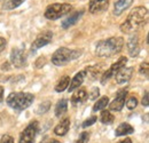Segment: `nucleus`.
<instances>
[{"instance_id": "obj_31", "label": "nucleus", "mask_w": 149, "mask_h": 143, "mask_svg": "<svg viewBox=\"0 0 149 143\" xmlns=\"http://www.w3.org/2000/svg\"><path fill=\"white\" fill-rule=\"evenodd\" d=\"M100 95V90L97 88V87H94L92 92L90 93V99L91 100H96V97Z\"/></svg>"}, {"instance_id": "obj_22", "label": "nucleus", "mask_w": 149, "mask_h": 143, "mask_svg": "<svg viewBox=\"0 0 149 143\" xmlns=\"http://www.w3.org/2000/svg\"><path fill=\"white\" fill-rule=\"evenodd\" d=\"M25 0H6L5 2H3V9H8V10H10V9H15V8H17L19 6H21L23 2H24Z\"/></svg>"}, {"instance_id": "obj_15", "label": "nucleus", "mask_w": 149, "mask_h": 143, "mask_svg": "<svg viewBox=\"0 0 149 143\" xmlns=\"http://www.w3.org/2000/svg\"><path fill=\"white\" fill-rule=\"evenodd\" d=\"M86 99H87V90L84 88H77L76 92L72 94L71 103H72V106H79L83 102H85Z\"/></svg>"}, {"instance_id": "obj_5", "label": "nucleus", "mask_w": 149, "mask_h": 143, "mask_svg": "<svg viewBox=\"0 0 149 143\" xmlns=\"http://www.w3.org/2000/svg\"><path fill=\"white\" fill-rule=\"evenodd\" d=\"M71 10H72V6L70 3H53L46 8L45 17L47 19L55 21L69 14Z\"/></svg>"}, {"instance_id": "obj_20", "label": "nucleus", "mask_w": 149, "mask_h": 143, "mask_svg": "<svg viewBox=\"0 0 149 143\" xmlns=\"http://www.w3.org/2000/svg\"><path fill=\"white\" fill-rule=\"evenodd\" d=\"M68 110V101L65 99H62L60 100L57 103H56L55 107V116L56 117H61L63 116Z\"/></svg>"}, {"instance_id": "obj_30", "label": "nucleus", "mask_w": 149, "mask_h": 143, "mask_svg": "<svg viewBox=\"0 0 149 143\" xmlns=\"http://www.w3.org/2000/svg\"><path fill=\"white\" fill-rule=\"evenodd\" d=\"M0 143H14V139H13L10 135H8V134H5V135L1 137V140H0Z\"/></svg>"}, {"instance_id": "obj_24", "label": "nucleus", "mask_w": 149, "mask_h": 143, "mask_svg": "<svg viewBox=\"0 0 149 143\" xmlns=\"http://www.w3.org/2000/svg\"><path fill=\"white\" fill-rule=\"evenodd\" d=\"M109 103V99L107 96H102L101 99H99L96 101V103L94 104L93 107V111H99V110H103L104 108L108 106Z\"/></svg>"}, {"instance_id": "obj_26", "label": "nucleus", "mask_w": 149, "mask_h": 143, "mask_svg": "<svg viewBox=\"0 0 149 143\" xmlns=\"http://www.w3.org/2000/svg\"><path fill=\"white\" fill-rule=\"evenodd\" d=\"M138 106V99L135 97V95H131L130 97L126 100V107L129 110H133Z\"/></svg>"}, {"instance_id": "obj_36", "label": "nucleus", "mask_w": 149, "mask_h": 143, "mask_svg": "<svg viewBox=\"0 0 149 143\" xmlns=\"http://www.w3.org/2000/svg\"><path fill=\"white\" fill-rule=\"evenodd\" d=\"M2 100H3V87L0 86V103L2 102Z\"/></svg>"}, {"instance_id": "obj_34", "label": "nucleus", "mask_w": 149, "mask_h": 143, "mask_svg": "<svg viewBox=\"0 0 149 143\" xmlns=\"http://www.w3.org/2000/svg\"><path fill=\"white\" fill-rule=\"evenodd\" d=\"M6 46H7V41H6V39L2 38V37H0V53L6 48Z\"/></svg>"}, {"instance_id": "obj_10", "label": "nucleus", "mask_w": 149, "mask_h": 143, "mask_svg": "<svg viewBox=\"0 0 149 143\" xmlns=\"http://www.w3.org/2000/svg\"><path fill=\"white\" fill-rule=\"evenodd\" d=\"M126 95H127V90L126 88H123V90H118V93L116 95V99L110 103L109 109L111 111H120L123 109V107H124Z\"/></svg>"}, {"instance_id": "obj_27", "label": "nucleus", "mask_w": 149, "mask_h": 143, "mask_svg": "<svg viewBox=\"0 0 149 143\" xmlns=\"http://www.w3.org/2000/svg\"><path fill=\"white\" fill-rule=\"evenodd\" d=\"M88 140H90V134H88L87 132H83V133L79 135V137H78V140L76 141V143H87Z\"/></svg>"}, {"instance_id": "obj_32", "label": "nucleus", "mask_w": 149, "mask_h": 143, "mask_svg": "<svg viewBox=\"0 0 149 143\" xmlns=\"http://www.w3.org/2000/svg\"><path fill=\"white\" fill-rule=\"evenodd\" d=\"M45 63H46V58H45L44 56H41V57H39V58L37 60V62H36V67H37V68H41Z\"/></svg>"}, {"instance_id": "obj_6", "label": "nucleus", "mask_w": 149, "mask_h": 143, "mask_svg": "<svg viewBox=\"0 0 149 143\" xmlns=\"http://www.w3.org/2000/svg\"><path fill=\"white\" fill-rule=\"evenodd\" d=\"M38 124L37 120L31 121L29 125L24 128V131L19 135V143H33L36 140V135L38 133Z\"/></svg>"}, {"instance_id": "obj_29", "label": "nucleus", "mask_w": 149, "mask_h": 143, "mask_svg": "<svg viewBox=\"0 0 149 143\" xmlns=\"http://www.w3.org/2000/svg\"><path fill=\"white\" fill-rule=\"evenodd\" d=\"M96 120H97V118H96L95 116H92V117H90L88 119H86V120L83 123V125H81V126H83L84 128H86V127H88V126L93 125Z\"/></svg>"}, {"instance_id": "obj_8", "label": "nucleus", "mask_w": 149, "mask_h": 143, "mask_svg": "<svg viewBox=\"0 0 149 143\" xmlns=\"http://www.w3.org/2000/svg\"><path fill=\"white\" fill-rule=\"evenodd\" d=\"M10 62L16 68H23L26 65V55L22 47H15L12 49Z\"/></svg>"}, {"instance_id": "obj_2", "label": "nucleus", "mask_w": 149, "mask_h": 143, "mask_svg": "<svg viewBox=\"0 0 149 143\" xmlns=\"http://www.w3.org/2000/svg\"><path fill=\"white\" fill-rule=\"evenodd\" d=\"M124 46V39L122 37H111L106 40L97 42L95 54L100 57H110L115 54H118Z\"/></svg>"}, {"instance_id": "obj_17", "label": "nucleus", "mask_w": 149, "mask_h": 143, "mask_svg": "<svg viewBox=\"0 0 149 143\" xmlns=\"http://www.w3.org/2000/svg\"><path fill=\"white\" fill-rule=\"evenodd\" d=\"M83 14H84V9H81V10H79V12H76L74 14H72V15H70V16H68V17L65 18V19L62 22L61 26H62L63 29H68V28L74 25V24L78 22V19L81 17Z\"/></svg>"}, {"instance_id": "obj_19", "label": "nucleus", "mask_w": 149, "mask_h": 143, "mask_svg": "<svg viewBox=\"0 0 149 143\" xmlns=\"http://www.w3.org/2000/svg\"><path fill=\"white\" fill-rule=\"evenodd\" d=\"M134 132V128L127 124V123H123L118 126L115 131V134L116 136H123V135H129V134H132Z\"/></svg>"}, {"instance_id": "obj_33", "label": "nucleus", "mask_w": 149, "mask_h": 143, "mask_svg": "<svg viewBox=\"0 0 149 143\" xmlns=\"http://www.w3.org/2000/svg\"><path fill=\"white\" fill-rule=\"evenodd\" d=\"M149 104V97H148V90L145 92V96L142 97V106L143 107H148Z\"/></svg>"}, {"instance_id": "obj_3", "label": "nucleus", "mask_w": 149, "mask_h": 143, "mask_svg": "<svg viewBox=\"0 0 149 143\" xmlns=\"http://www.w3.org/2000/svg\"><path fill=\"white\" fill-rule=\"evenodd\" d=\"M35 101V96L31 93H24V92H17V93H10L7 99L6 103L8 107L14 110L22 111L30 107Z\"/></svg>"}, {"instance_id": "obj_9", "label": "nucleus", "mask_w": 149, "mask_h": 143, "mask_svg": "<svg viewBox=\"0 0 149 143\" xmlns=\"http://www.w3.org/2000/svg\"><path fill=\"white\" fill-rule=\"evenodd\" d=\"M53 38V32L52 31H45V32H41L40 35H38V37L35 39V41L32 42V51H36V49H39L46 45H48L51 42Z\"/></svg>"}, {"instance_id": "obj_7", "label": "nucleus", "mask_w": 149, "mask_h": 143, "mask_svg": "<svg viewBox=\"0 0 149 143\" xmlns=\"http://www.w3.org/2000/svg\"><path fill=\"white\" fill-rule=\"evenodd\" d=\"M126 63H127V58H126L125 56L119 57V58H118V61H116L111 67H110L107 71L103 73V76H102V78H101V83H102V84H106V81H107L109 78L113 77L117 72L122 69V68H124Z\"/></svg>"}, {"instance_id": "obj_12", "label": "nucleus", "mask_w": 149, "mask_h": 143, "mask_svg": "<svg viewBox=\"0 0 149 143\" xmlns=\"http://www.w3.org/2000/svg\"><path fill=\"white\" fill-rule=\"evenodd\" d=\"M108 6H109V0H90L88 9L92 14H96L106 10Z\"/></svg>"}, {"instance_id": "obj_16", "label": "nucleus", "mask_w": 149, "mask_h": 143, "mask_svg": "<svg viewBox=\"0 0 149 143\" xmlns=\"http://www.w3.org/2000/svg\"><path fill=\"white\" fill-rule=\"evenodd\" d=\"M127 48H129V53L131 56H136L139 54L140 47H139V39L136 35H132L127 41Z\"/></svg>"}, {"instance_id": "obj_25", "label": "nucleus", "mask_w": 149, "mask_h": 143, "mask_svg": "<svg viewBox=\"0 0 149 143\" xmlns=\"http://www.w3.org/2000/svg\"><path fill=\"white\" fill-rule=\"evenodd\" d=\"M49 108H51V102L49 101H45V102L39 104V107L37 109V113L38 115H42V113L47 112L49 110Z\"/></svg>"}, {"instance_id": "obj_11", "label": "nucleus", "mask_w": 149, "mask_h": 143, "mask_svg": "<svg viewBox=\"0 0 149 143\" xmlns=\"http://www.w3.org/2000/svg\"><path fill=\"white\" fill-rule=\"evenodd\" d=\"M133 74V68H122L119 71L115 74V79H116V83L119 84V85H123V84H126L129 80L131 79Z\"/></svg>"}, {"instance_id": "obj_23", "label": "nucleus", "mask_w": 149, "mask_h": 143, "mask_svg": "<svg viewBox=\"0 0 149 143\" xmlns=\"http://www.w3.org/2000/svg\"><path fill=\"white\" fill-rule=\"evenodd\" d=\"M100 120L102 124H106V125H109L113 121V116L110 113V111L108 110H102L101 112V116H100Z\"/></svg>"}, {"instance_id": "obj_13", "label": "nucleus", "mask_w": 149, "mask_h": 143, "mask_svg": "<svg viewBox=\"0 0 149 143\" xmlns=\"http://www.w3.org/2000/svg\"><path fill=\"white\" fill-rule=\"evenodd\" d=\"M87 73H86V70H83V71H79L74 78L71 79V83H70V87H68L69 92H72V90H77L81 86V84L84 83L85 78H86Z\"/></svg>"}, {"instance_id": "obj_37", "label": "nucleus", "mask_w": 149, "mask_h": 143, "mask_svg": "<svg viewBox=\"0 0 149 143\" xmlns=\"http://www.w3.org/2000/svg\"><path fill=\"white\" fill-rule=\"evenodd\" d=\"M118 143H132V140H131L130 137H126V139H124V140L119 141Z\"/></svg>"}, {"instance_id": "obj_35", "label": "nucleus", "mask_w": 149, "mask_h": 143, "mask_svg": "<svg viewBox=\"0 0 149 143\" xmlns=\"http://www.w3.org/2000/svg\"><path fill=\"white\" fill-rule=\"evenodd\" d=\"M40 143H61L58 142L57 140H54V139H49V137H45Z\"/></svg>"}, {"instance_id": "obj_1", "label": "nucleus", "mask_w": 149, "mask_h": 143, "mask_svg": "<svg viewBox=\"0 0 149 143\" xmlns=\"http://www.w3.org/2000/svg\"><path fill=\"white\" fill-rule=\"evenodd\" d=\"M147 16H148V10L146 7L143 6L135 7L134 9L131 10L127 18L120 25V31L124 33H132L139 30L140 28L145 25L147 21Z\"/></svg>"}, {"instance_id": "obj_18", "label": "nucleus", "mask_w": 149, "mask_h": 143, "mask_svg": "<svg viewBox=\"0 0 149 143\" xmlns=\"http://www.w3.org/2000/svg\"><path fill=\"white\" fill-rule=\"evenodd\" d=\"M70 128V119L69 118H64L63 120H61V123L58 125H56L54 128V134H56L57 136H64Z\"/></svg>"}, {"instance_id": "obj_14", "label": "nucleus", "mask_w": 149, "mask_h": 143, "mask_svg": "<svg viewBox=\"0 0 149 143\" xmlns=\"http://www.w3.org/2000/svg\"><path fill=\"white\" fill-rule=\"evenodd\" d=\"M134 0H117L115 1V6H113V14L116 16L122 15L131 5L133 3Z\"/></svg>"}, {"instance_id": "obj_4", "label": "nucleus", "mask_w": 149, "mask_h": 143, "mask_svg": "<svg viewBox=\"0 0 149 143\" xmlns=\"http://www.w3.org/2000/svg\"><path fill=\"white\" fill-rule=\"evenodd\" d=\"M81 55V51H74L65 47H61L52 56V63L57 67H63L71 61H74Z\"/></svg>"}, {"instance_id": "obj_21", "label": "nucleus", "mask_w": 149, "mask_h": 143, "mask_svg": "<svg viewBox=\"0 0 149 143\" xmlns=\"http://www.w3.org/2000/svg\"><path fill=\"white\" fill-rule=\"evenodd\" d=\"M69 83H70V77H68V76L62 77V78L57 81V84L55 85V90L57 93L64 92V90L69 87Z\"/></svg>"}, {"instance_id": "obj_28", "label": "nucleus", "mask_w": 149, "mask_h": 143, "mask_svg": "<svg viewBox=\"0 0 149 143\" xmlns=\"http://www.w3.org/2000/svg\"><path fill=\"white\" fill-rule=\"evenodd\" d=\"M148 70H149L148 62H143V63H141L140 69H139V72H140L141 74H145L146 77H148Z\"/></svg>"}]
</instances>
